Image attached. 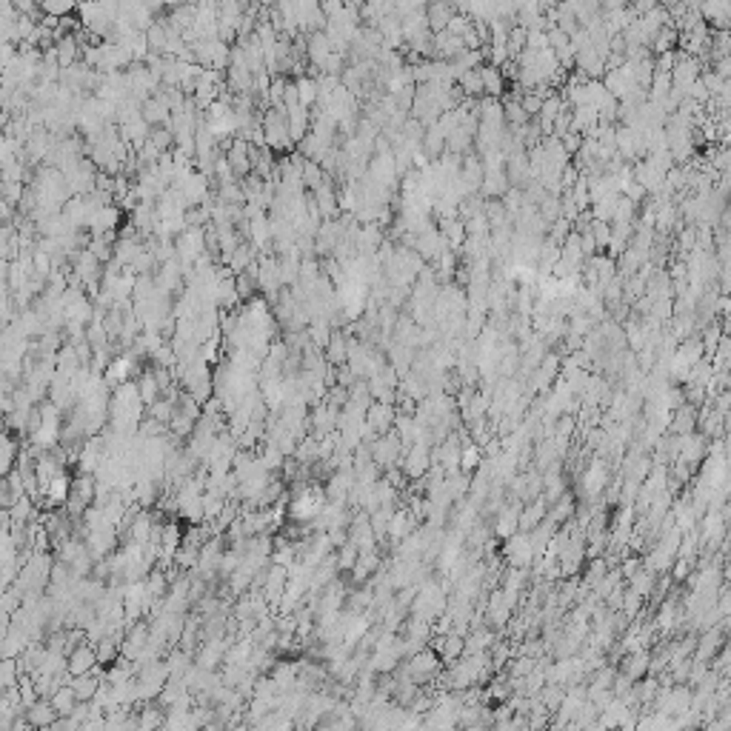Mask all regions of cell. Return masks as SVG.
Segmentation results:
<instances>
[{
  "mask_svg": "<svg viewBox=\"0 0 731 731\" xmlns=\"http://www.w3.org/2000/svg\"><path fill=\"white\" fill-rule=\"evenodd\" d=\"M440 654L432 649V646H423L420 651H414L412 657H406L403 660V671L414 680V682H429L434 674H437V669H440Z\"/></svg>",
  "mask_w": 731,
  "mask_h": 731,
  "instance_id": "obj_1",
  "label": "cell"
},
{
  "mask_svg": "<svg viewBox=\"0 0 731 731\" xmlns=\"http://www.w3.org/2000/svg\"><path fill=\"white\" fill-rule=\"evenodd\" d=\"M534 543H531V534L529 531H517L511 537H506V546H503V557L511 569H529L531 560H534Z\"/></svg>",
  "mask_w": 731,
  "mask_h": 731,
  "instance_id": "obj_2",
  "label": "cell"
},
{
  "mask_svg": "<svg viewBox=\"0 0 731 731\" xmlns=\"http://www.w3.org/2000/svg\"><path fill=\"white\" fill-rule=\"evenodd\" d=\"M286 585H289V565L272 563L266 569V580H263V597L269 600L272 608H280L283 595H286Z\"/></svg>",
  "mask_w": 731,
  "mask_h": 731,
  "instance_id": "obj_3",
  "label": "cell"
},
{
  "mask_svg": "<svg viewBox=\"0 0 731 731\" xmlns=\"http://www.w3.org/2000/svg\"><path fill=\"white\" fill-rule=\"evenodd\" d=\"M583 494L588 500H595L600 497V494L608 488V468L603 460H592V466L585 468V475H583V483H580Z\"/></svg>",
  "mask_w": 731,
  "mask_h": 731,
  "instance_id": "obj_4",
  "label": "cell"
},
{
  "mask_svg": "<svg viewBox=\"0 0 731 731\" xmlns=\"http://www.w3.org/2000/svg\"><path fill=\"white\" fill-rule=\"evenodd\" d=\"M26 717L32 723V728H52L55 720L60 717L58 709H55V703L49 697H40L37 703H32L29 709H26Z\"/></svg>",
  "mask_w": 731,
  "mask_h": 731,
  "instance_id": "obj_5",
  "label": "cell"
},
{
  "mask_svg": "<svg viewBox=\"0 0 731 731\" xmlns=\"http://www.w3.org/2000/svg\"><path fill=\"white\" fill-rule=\"evenodd\" d=\"M620 671L628 674L634 682H640V677L651 671V657H649V651H643V649L628 651L626 660H623V666H620Z\"/></svg>",
  "mask_w": 731,
  "mask_h": 731,
  "instance_id": "obj_6",
  "label": "cell"
},
{
  "mask_svg": "<svg viewBox=\"0 0 731 731\" xmlns=\"http://www.w3.org/2000/svg\"><path fill=\"white\" fill-rule=\"evenodd\" d=\"M414 523H417V517H414L409 509L394 511L391 523H389V540H391V543H400V540H406V537L414 531Z\"/></svg>",
  "mask_w": 731,
  "mask_h": 731,
  "instance_id": "obj_7",
  "label": "cell"
},
{
  "mask_svg": "<svg viewBox=\"0 0 731 731\" xmlns=\"http://www.w3.org/2000/svg\"><path fill=\"white\" fill-rule=\"evenodd\" d=\"M700 12L709 17L712 23H717L720 29L731 26V0H703Z\"/></svg>",
  "mask_w": 731,
  "mask_h": 731,
  "instance_id": "obj_8",
  "label": "cell"
},
{
  "mask_svg": "<svg viewBox=\"0 0 731 731\" xmlns=\"http://www.w3.org/2000/svg\"><path fill=\"white\" fill-rule=\"evenodd\" d=\"M49 700L55 703V709H58L60 717H69V714L78 709V703H80L78 694H75V689H72V682H63V686H58Z\"/></svg>",
  "mask_w": 731,
  "mask_h": 731,
  "instance_id": "obj_9",
  "label": "cell"
},
{
  "mask_svg": "<svg viewBox=\"0 0 731 731\" xmlns=\"http://www.w3.org/2000/svg\"><path fill=\"white\" fill-rule=\"evenodd\" d=\"M697 426V414H694V406L686 403L674 412V420H671V432L674 434H692Z\"/></svg>",
  "mask_w": 731,
  "mask_h": 731,
  "instance_id": "obj_10",
  "label": "cell"
},
{
  "mask_svg": "<svg viewBox=\"0 0 731 731\" xmlns=\"http://www.w3.org/2000/svg\"><path fill=\"white\" fill-rule=\"evenodd\" d=\"M326 360L332 363V366H343V363L349 360V343L343 340L340 332H335L332 340L326 343Z\"/></svg>",
  "mask_w": 731,
  "mask_h": 731,
  "instance_id": "obj_11",
  "label": "cell"
},
{
  "mask_svg": "<svg viewBox=\"0 0 731 731\" xmlns=\"http://www.w3.org/2000/svg\"><path fill=\"white\" fill-rule=\"evenodd\" d=\"M457 86H460L463 94H468V98H477L480 91H486L483 89V78H480V66L477 69H466V72L457 78Z\"/></svg>",
  "mask_w": 731,
  "mask_h": 731,
  "instance_id": "obj_12",
  "label": "cell"
},
{
  "mask_svg": "<svg viewBox=\"0 0 731 731\" xmlns=\"http://www.w3.org/2000/svg\"><path fill=\"white\" fill-rule=\"evenodd\" d=\"M480 78H483V89L491 94V98H497V94L503 91V86H506L503 83V72L494 63H488V66L480 69Z\"/></svg>",
  "mask_w": 731,
  "mask_h": 731,
  "instance_id": "obj_13",
  "label": "cell"
},
{
  "mask_svg": "<svg viewBox=\"0 0 731 731\" xmlns=\"http://www.w3.org/2000/svg\"><path fill=\"white\" fill-rule=\"evenodd\" d=\"M137 391H140V397H143V403H155V400L163 394V389H160V383H157V377H155V371H146L143 377H140V383H137Z\"/></svg>",
  "mask_w": 731,
  "mask_h": 731,
  "instance_id": "obj_14",
  "label": "cell"
},
{
  "mask_svg": "<svg viewBox=\"0 0 731 731\" xmlns=\"http://www.w3.org/2000/svg\"><path fill=\"white\" fill-rule=\"evenodd\" d=\"M608 574V560L600 554V557H595L592 563H588V569H585V577H583V583L588 585V588H595L603 577Z\"/></svg>",
  "mask_w": 731,
  "mask_h": 731,
  "instance_id": "obj_15",
  "label": "cell"
},
{
  "mask_svg": "<svg viewBox=\"0 0 731 731\" xmlns=\"http://www.w3.org/2000/svg\"><path fill=\"white\" fill-rule=\"evenodd\" d=\"M677 40H680V35H677V29H674V26H663V29H660V32H657V35L651 37V43H654V49H657V55H663V52H671Z\"/></svg>",
  "mask_w": 731,
  "mask_h": 731,
  "instance_id": "obj_16",
  "label": "cell"
},
{
  "mask_svg": "<svg viewBox=\"0 0 731 731\" xmlns=\"http://www.w3.org/2000/svg\"><path fill=\"white\" fill-rule=\"evenodd\" d=\"M358 557H360V549L349 540L346 546H340V554H337V572H351V569H355V563H358Z\"/></svg>",
  "mask_w": 731,
  "mask_h": 731,
  "instance_id": "obj_17",
  "label": "cell"
},
{
  "mask_svg": "<svg viewBox=\"0 0 731 731\" xmlns=\"http://www.w3.org/2000/svg\"><path fill=\"white\" fill-rule=\"evenodd\" d=\"M631 592H637L640 597L654 595V572L646 569V572H640V574H634V577H631Z\"/></svg>",
  "mask_w": 731,
  "mask_h": 731,
  "instance_id": "obj_18",
  "label": "cell"
},
{
  "mask_svg": "<svg viewBox=\"0 0 731 731\" xmlns=\"http://www.w3.org/2000/svg\"><path fill=\"white\" fill-rule=\"evenodd\" d=\"M488 646H491V631H477L475 628V634L466 640V654H483Z\"/></svg>",
  "mask_w": 731,
  "mask_h": 731,
  "instance_id": "obj_19",
  "label": "cell"
},
{
  "mask_svg": "<svg viewBox=\"0 0 731 731\" xmlns=\"http://www.w3.org/2000/svg\"><path fill=\"white\" fill-rule=\"evenodd\" d=\"M137 720H140V728H152V725L166 723V717H163V705L157 709V705H152V703H149L146 709L140 712V717H137Z\"/></svg>",
  "mask_w": 731,
  "mask_h": 731,
  "instance_id": "obj_20",
  "label": "cell"
},
{
  "mask_svg": "<svg viewBox=\"0 0 731 731\" xmlns=\"http://www.w3.org/2000/svg\"><path fill=\"white\" fill-rule=\"evenodd\" d=\"M480 466V446L477 443H468L466 449H463V457H460V468L463 471H471V468H477Z\"/></svg>",
  "mask_w": 731,
  "mask_h": 731,
  "instance_id": "obj_21",
  "label": "cell"
},
{
  "mask_svg": "<svg viewBox=\"0 0 731 731\" xmlns=\"http://www.w3.org/2000/svg\"><path fill=\"white\" fill-rule=\"evenodd\" d=\"M15 455H17V443H15V434L9 429L6 437H3V471H6V475L15 468Z\"/></svg>",
  "mask_w": 731,
  "mask_h": 731,
  "instance_id": "obj_22",
  "label": "cell"
},
{
  "mask_svg": "<svg viewBox=\"0 0 731 731\" xmlns=\"http://www.w3.org/2000/svg\"><path fill=\"white\" fill-rule=\"evenodd\" d=\"M537 669V660L531 657V654H526V657H520V660H514V666H511V677H526L529 671H534Z\"/></svg>",
  "mask_w": 731,
  "mask_h": 731,
  "instance_id": "obj_23",
  "label": "cell"
},
{
  "mask_svg": "<svg viewBox=\"0 0 731 731\" xmlns=\"http://www.w3.org/2000/svg\"><path fill=\"white\" fill-rule=\"evenodd\" d=\"M674 63H677V55H674V52H663V55L657 58V72H669V75H671Z\"/></svg>",
  "mask_w": 731,
  "mask_h": 731,
  "instance_id": "obj_24",
  "label": "cell"
},
{
  "mask_svg": "<svg viewBox=\"0 0 731 731\" xmlns=\"http://www.w3.org/2000/svg\"><path fill=\"white\" fill-rule=\"evenodd\" d=\"M651 9H657V0H634V12H637L640 17L649 15Z\"/></svg>",
  "mask_w": 731,
  "mask_h": 731,
  "instance_id": "obj_25",
  "label": "cell"
}]
</instances>
